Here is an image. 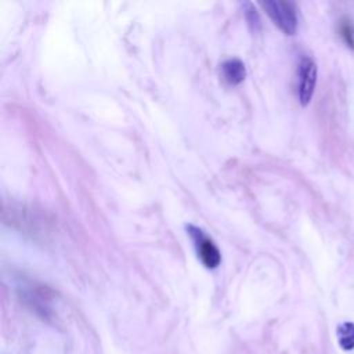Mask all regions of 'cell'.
I'll list each match as a JSON object with an SVG mask.
<instances>
[{
	"label": "cell",
	"instance_id": "obj_6",
	"mask_svg": "<svg viewBox=\"0 0 354 354\" xmlns=\"http://www.w3.org/2000/svg\"><path fill=\"white\" fill-rule=\"evenodd\" d=\"M339 35H340L342 40L344 41V44L350 50H354V25L351 24L350 19L343 18L339 22Z\"/></svg>",
	"mask_w": 354,
	"mask_h": 354
},
{
	"label": "cell",
	"instance_id": "obj_4",
	"mask_svg": "<svg viewBox=\"0 0 354 354\" xmlns=\"http://www.w3.org/2000/svg\"><path fill=\"white\" fill-rule=\"evenodd\" d=\"M221 76L228 84L236 86L243 82L246 76V68L241 59L231 58L221 64Z\"/></svg>",
	"mask_w": 354,
	"mask_h": 354
},
{
	"label": "cell",
	"instance_id": "obj_3",
	"mask_svg": "<svg viewBox=\"0 0 354 354\" xmlns=\"http://www.w3.org/2000/svg\"><path fill=\"white\" fill-rule=\"evenodd\" d=\"M318 68L313 58L303 55L297 68V97L303 106H307L314 95L317 86Z\"/></svg>",
	"mask_w": 354,
	"mask_h": 354
},
{
	"label": "cell",
	"instance_id": "obj_7",
	"mask_svg": "<svg viewBox=\"0 0 354 354\" xmlns=\"http://www.w3.org/2000/svg\"><path fill=\"white\" fill-rule=\"evenodd\" d=\"M243 14H245V18H246V22L249 24V26L252 28V30L257 32L260 29V18H259V14L254 8V6L249 1L243 3Z\"/></svg>",
	"mask_w": 354,
	"mask_h": 354
},
{
	"label": "cell",
	"instance_id": "obj_2",
	"mask_svg": "<svg viewBox=\"0 0 354 354\" xmlns=\"http://www.w3.org/2000/svg\"><path fill=\"white\" fill-rule=\"evenodd\" d=\"M187 231L194 242V246L196 249L198 257L201 259L202 264L210 270L217 268L218 264L221 263V253L216 246V243L201 228L192 224L187 225Z\"/></svg>",
	"mask_w": 354,
	"mask_h": 354
},
{
	"label": "cell",
	"instance_id": "obj_5",
	"mask_svg": "<svg viewBox=\"0 0 354 354\" xmlns=\"http://www.w3.org/2000/svg\"><path fill=\"white\" fill-rule=\"evenodd\" d=\"M336 336L339 346L344 351H351L354 350V322L346 321L337 325L336 328Z\"/></svg>",
	"mask_w": 354,
	"mask_h": 354
},
{
	"label": "cell",
	"instance_id": "obj_1",
	"mask_svg": "<svg viewBox=\"0 0 354 354\" xmlns=\"http://www.w3.org/2000/svg\"><path fill=\"white\" fill-rule=\"evenodd\" d=\"M260 6L266 10L271 21L285 33L295 35L297 30L299 19L295 3L285 0H266L260 1Z\"/></svg>",
	"mask_w": 354,
	"mask_h": 354
}]
</instances>
